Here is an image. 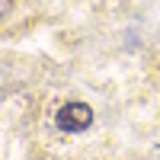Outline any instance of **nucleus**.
<instances>
[{
  "instance_id": "obj_1",
  "label": "nucleus",
  "mask_w": 160,
  "mask_h": 160,
  "mask_svg": "<svg viewBox=\"0 0 160 160\" xmlns=\"http://www.w3.org/2000/svg\"><path fill=\"white\" fill-rule=\"evenodd\" d=\"M55 122H58L61 131H83L93 122V112H90V106H83V102H68V106L58 109Z\"/></svg>"
}]
</instances>
